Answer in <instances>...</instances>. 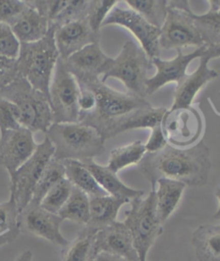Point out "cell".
<instances>
[{
    "mask_svg": "<svg viewBox=\"0 0 220 261\" xmlns=\"http://www.w3.org/2000/svg\"><path fill=\"white\" fill-rule=\"evenodd\" d=\"M138 166L153 189L160 178L177 180L186 186H204L212 168L211 149L203 141L183 148L168 143L157 153H146Z\"/></svg>",
    "mask_w": 220,
    "mask_h": 261,
    "instance_id": "1",
    "label": "cell"
},
{
    "mask_svg": "<svg viewBox=\"0 0 220 261\" xmlns=\"http://www.w3.org/2000/svg\"><path fill=\"white\" fill-rule=\"evenodd\" d=\"M76 82L78 85L93 90L96 97L95 110L89 114L79 115L78 123L96 128L102 137L116 120L136 110L152 106L144 98L132 94L116 92L111 87L106 86L100 77L86 79Z\"/></svg>",
    "mask_w": 220,
    "mask_h": 261,
    "instance_id": "2",
    "label": "cell"
},
{
    "mask_svg": "<svg viewBox=\"0 0 220 261\" xmlns=\"http://www.w3.org/2000/svg\"><path fill=\"white\" fill-rule=\"evenodd\" d=\"M55 148L57 160L93 159L104 153L105 140L92 126L71 123L53 124L45 134Z\"/></svg>",
    "mask_w": 220,
    "mask_h": 261,
    "instance_id": "3",
    "label": "cell"
},
{
    "mask_svg": "<svg viewBox=\"0 0 220 261\" xmlns=\"http://www.w3.org/2000/svg\"><path fill=\"white\" fill-rule=\"evenodd\" d=\"M55 27L49 26L47 34L40 41L21 43L16 58L17 72L34 88L48 97L49 84L59 58L55 43Z\"/></svg>",
    "mask_w": 220,
    "mask_h": 261,
    "instance_id": "4",
    "label": "cell"
},
{
    "mask_svg": "<svg viewBox=\"0 0 220 261\" xmlns=\"http://www.w3.org/2000/svg\"><path fill=\"white\" fill-rule=\"evenodd\" d=\"M0 96L11 101L19 112V125L31 132L46 134L54 124L53 113L46 95L34 88L27 80L18 75L0 90Z\"/></svg>",
    "mask_w": 220,
    "mask_h": 261,
    "instance_id": "5",
    "label": "cell"
},
{
    "mask_svg": "<svg viewBox=\"0 0 220 261\" xmlns=\"http://www.w3.org/2000/svg\"><path fill=\"white\" fill-rule=\"evenodd\" d=\"M124 224L131 232L140 261H146L149 249L162 234L163 228L156 214V193L152 189L144 197L132 199Z\"/></svg>",
    "mask_w": 220,
    "mask_h": 261,
    "instance_id": "6",
    "label": "cell"
},
{
    "mask_svg": "<svg viewBox=\"0 0 220 261\" xmlns=\"http://www.w3.org/2000/svg\"><path fill=\"white\" fill-rule=\"evenodd\" d=\"M151 59L133 41H127L121 53L106 68L100 79L103 83L108 79H117L122 81L130 94L145 98L146 81L148 79V70L151 67Z\"/></svg>",
    "mask_w": 220,
    "mask_h": 261,
    "instance_id": "7",
    "label": "cell"
},
{
    "mask_svg": "<svg viewBox=\"0 0 220 261\" xmlns=\"http://www.w3.org/2000/svg\"><path fill=\"white\" fill-rule=\"evenodd\" d=\"M189 2H168L164 23L160 28L159 47L182 51L186 46H205L191 16Z\"/></svg>",
    "mask_w": 220,
    "mask_h": 261,
    "instance_id": "8",
    "label": "cell"
},
{
    "mask_svg": "<svg viewBox=\"0 0 220 261\" xmlns=\"http://www.w3.org/2000/svg\"><path fill=\"white\" fill-rule=\"evenodd\" d=\"M55 148L48 138L38 144L36 152L10 176V196L15 200L19 212L32 201L34 190L48 163L54 157Z\"/></svg>",
    "mask_w": 220,
    "mask_h": 261,
    "instance_id": "9",
    "label": "cell"
},
{
    "mask_svg": "<svg viewBox=\"0 0 220 261\" xmlns=\"http://www.w3.org/2000/svg\"><path fill=\"white\" fill-rule=\"evenodd\" d=\"M79 86L68 71L64 60L58 58L49 84L48 100L55 124L78 123Z\"/></svg>",
    "mask_w": 220,
    "mask_h": 261,
    "instance_id": "10",
    "label": "cell"
},
{
    "mask_svg": "<svg viewBox=\"0 0 220 261\" xmlns=\"http://www.w3.org/2000/svg\"><path fill=\"white\" fill-rule=\"evenodd\" d=\"M162 132L170 145L189 147L195 145L203 132V118L193 106L167 110L161 120Z\"/></svg>",
    "mask_w": 220,
    "mask_h": 261,
    "instance_id": "11",
    "label": "cell"
},
{
    "mask_svg": "<svg viewBox=\"0 0 220 261\" xmlns=\"http://www.w3.org/2000/svg\"><path fill=\"white\" fill-rule=\"evenodd\" d=\"M63 222L64 219L58 214L48 212L33 200L19 212L17 218V225L21 232L43 238L54 245L65 247L69 241L61 231Z\"/></svg>",
    "mask_w": 220,
    "mask_h": 261,
    "instance_id": "12",
    "label": "cell"
},
{
    "mask_svg": "<svg viewBox=\"0 0 220 261\" xmlns=\"http://www.w3.org/2000/svg\"><path fill=\"white\" fill-rule=\"evenodd\" d=\"M108 25H118L129 29L141 43L142 49L149 59L159 57L160 29L149 24L133 10L115 7L104 19L102 27Z\"/></svg>",
    "mask_w": 220,
    "mask_h": 261,
    "instance_id": "13",
    "label": "cell"
},
{
    "mask_svg": "<svg viewBox=\"0 0 220 261\" xmlns=\"http://www.w3.org/2000/svg\"><path fill=\"white\" fill-rule=\"evenodd\" d=\"M34 134L24 127L0 133V166L11 176L36 152Z\"/></svg>",
    "mask_w": 220,
    "mask_h": 261,
    "instance_id": "14",
    "label": "cell"
},
{
    "mask_svg": "<svg viewBox=\"0 0 220 261\" xmlns=\"http://www.w3.org/2000/svg\"><path fill=\"white\" fill-rule=\"evenodd\" d=\"M107 254L126 261H140L131 232L124 222H114L99 230L95 236L93 258L99 254Z\"/></svg>",
    "mask_w": 220,
    "mask_h": 261,
    "instance_id": "15",
    "label": "cell"
},
{
    "mask_svg": "<svg viewBox=\"0 0 220 261\" xmlns=\"http://www.w3.org/2000/svg\"><path fill=\"white\" fill-rule=\"evenodd\" d=\"M206 45L196 48V51L183 54L177 51V56L171 60H163L159 57L152 59V64L156 67L157 72L153 77H148L146 81V96L155 94L164 85L169 83H178L187 74V68L193 60L201 58L205 51Z\"/></svg>",
    "mask_w": 220,
    "mask_h": 261,
    "instance_id": "16",
    "label": "cell"
},
{
    "mask_svg": "<svg viewBox=\"0 0 220 261\" xmlns=\"http://www.w3.org/2000/svg\"><path fill=\"white\" fill-rule=\"evenodd\" d=\"M54 38L59 58L66 60L85 46L99 43L101 35L95 34L84 18L56 28Z\"/></svg>",
    "mask_w": 220,
    "mask_h": 261,
    "instance_id": "17",
    "label": "cell"
},
{
    "mask_svg": "<svg viewBox=\"0 0 220 261\" xmlns=\"http://www.w3.org/2000/svg\"><path fill=\"white\" fill-rule=\"evenodd\" d=\"M112 59L103 53L99 43H93L74 53L64 60V63L68 71L75 77L76 81H81L100 77L112 63Z\"/></svg>",
    "mask_w": 220,
    "mask_h": 261,
    "instance_id": "18",
    "label": "cell"
},
{
    "mask_svg": "<svg viewBox=\"0 0 220 261\" xmlns=\"http://www.w3.org/2000/svg\"><path fill=\"white\" fill-rule=\"evenodd\" d=\"M209 60L207 58H200V65L191 74H186L177 83L174 93V101L172 109L186 108L193 105L198 93L206 84L218 77V72L208 67Z\"/></svg>",
    "mask_w": 220,
    "mask_h": 261,
    "instance_id": "19",
    "label": "cell"
},
{
    "mask_svg": "<svg viewBox=\"0 0 220 261\" xmlns=\"http://www.w3.org/2000/svg\"><path fill=\"white\" fill-rule=\"evenodd\" d=\"M19 43H34L43 39L49 29L47 19L31 6L9 24Z\"/></svg>",
    "mask_w": 220,
    "mask_h": 261,
    "instance_id": "20",
    "label": "cell"
},
{
    "mask_svg": "<svg viewBox=\"0 0 220 261\" xmlns=\"http://www.w3.org/2000/svg\"><path fill=\"white\" fill-rule=\"evenodd\" d=\"M167 110L168 109L166 108H153L152 106L136 110V111L116 120V122L106 130L103 138L104 140L111 139L119 134L132 129H153L154 127L161 124V120L167 112Z\"/></svg>",
    "mask_w": 220,
    "mask_h": 261,
    "instance_id": "21",
    "label": "cell"
},
{
    "mask_svg": "<svg viewBox=\"0 0 220 261\" xmlns=\"http://www.w3.org/2000/svg\"><path fill=\"white\" fill-rule=\"evenodd\" d=\"M89 199L91 217L85 227L94 232H98L99 230L116 222L119 210L124 204L130 202V200L109 195Z\"/></svg>",
    "mask_w": 220,
    "mask_h": 261,
    "instance_id": "22",
    "label": "cell"
},
{
    "mask_svg": "<svg viewBox=\"0 0 220 261\" xmlns=\"http://www.w3.org/2000/svg\"><path fill=\"white\" fill-rule=\"evenodd\" d=\"M82 163L89 170V172L92 173L99 186L107 195L117 198H124L130 200V201L134 198L144 196L143 190H138L128 187L118 178L116 173L108 170L106 166L98 165L94 162V159H85L82 160Z\"/></svg>",
    "mask_w": 220,
    "mask_h": 261,
    "instance_id": "23",
    "label": "cell"
},
{
    "mask_svg": "<svg viewBox=\"0 0 220 261\" xmlns=\"http://www.w3.org/2000/svg\"><path fill=\"white\" fill-rule=\"evenodd\" d=\"M156 193V214L159 222L163 225L173 214L181 202L186 185L177 180L160 178L157 180Z\"/></svg>",
    "mask_w": 220,
    "mask_h": 261,
    "instance_id": "24",
    "label": "cell"
},
{
    "mask_svg": "<svg viewBox=\"0 0 220 261\" xmlns=\"http://www.w3.org/2000/svg\"><path fill=\"white\" fill-rule=\"evenodd\" d=\"M198 261H220V225H202L193 233Z\"/></svg>",
    "mask_w": 220,
    "mask_h": 261,
    "instance_id": "25",
    "label": "cell"
},
{
    "mask_svg": "<svg viewBox=\"0 0 220 261\" xmlns=\"http://www.w3.org/2000/svg\"><path fill=\"white\" fill-rule=\"evenodd\" d=\"M65 167L66 178L74 187L81 189L89 198L102 197L107 194L99 186L89 170L79 160H61Z\"/></svg>",
    "mask_w": 220,
    "mask_h": 261,
    "instance_id": "26",
    "label": "cell"
},
{
    "mask_svg": "<svg viewBox=\"0 0 220 261\" xmlns=\"http://www.w3.org/2000/svg\"><path fill=\"white\" fill-rule=\"evenodd\" d=\"M211 9L204 14L191 12L195 24L206 46L220 44V2L211 0Z\"/></svg>",
    "mask_w": 220,
    "mask_h": 261,
    "instance_id": "27",
    "label": "cell"
},
{
    "mask_svg": "<svg viewBox=\"0 0 220 261\" xmlns=\"http://www.w3.org/2000/svg\"><path fill=\"white\" fill-rule=\"evenodd\" d=\"M89 197L73 186V189L70 195L68 201L58 212V216L64 220L68 219L78 225L86 226L91 217V210H89Z\"/></svg>",
    "mask_w": 220,
    "mask_h": 261,
    "instance_id": "28",
    "label": "cell"
},
{
    "mask_svg": "<svg viewBox=\"0 0 220 261\" xmlns=\"http://www.w3.org/2000/svg\"><path fill=\"white\" fill-rule=\"evenodd\" d=\"M145 154L144 143L142 141H134L125 146L114 148L108 156L106 167L112 172L117 173L129 166L139 165Z\"/></svg>",
    "mask_w": 220,
    "mask_h": 261,
    "instance_id": "29",
    "label": "cell"
},
{
    "mask_svg": "<svg viewBox=\"0 0 220 261\" xmlns=\"http://www.w3.org/2000/svg\"><path fill=\"white\" fill-rule=\"evenodd\" d=\"M97 232L84 227L77 237L63 247V261H89L93 258L94 240Z\"/></svg>",
    "mask_w": 220,
    "mask_h": 261,
    "instance_id": "30",
    "label": "cell"
},
{
    "mask_svg": "<svg viewBox=\"0 0 220 261\" xmlns=\"http://www.w3.org/2000/svg\"><path fill=\"white\" fill-rule=\"evenodd\" d=\"M125 3L149 24L159 29L163 25L168 12L166 0H125Z\"/></svg>",
    "mask_w": 220,
    "mask_h": 261,
    "instance_id": "31",
    "label": "cell"
},
{
    "mask_svg": "<svg viewBox=\"0 0 220 261\" xmlns=\"http://www.w3.org/2000/svg\"><path fill=\"white\" fill-rule=\"evenodd\" d=\"M66 177L65 167L61 160L52 158L48 163L45 170L43 171L41 177H40L38 184L35 187L33 201L40 203L42 201L44 196L52 187H54L58 182H61L63 178Z\"/></svg>",
    "mask_w": 220,
    "mask_h": 261,
    "instance_id": "32",
    "label": "cell"
},
{
    "mask_svg": "<svg viewBox=\"0 0 220 261\" xmlns=\"http://www.w3.org/2000/svg\"><path fill=\"white\" fill-rule=\"evenodd\" d=\"M72 189L73 185L65 177L48 190L47 194L42 199V201L40 202V205L44 210L48 211V212L58 214L59 211L62 210V207L68 201Z\"/></svg>",
    "mask_w": 220,
    "mask_h": 261,
    "instance_id": "33",
    "label": "cell"
},
{
    "mask_svg": "<svg viewBox=\"0 0 220 261\" xmlns=\"http://www.w3.org/2000/svg\"><path fill=\"white\" fill-rule=\"evenodd\" d=\"M117 0H92L88 2L86 19L89 27L97 35H101V28L108 13L116 7Z\"/></svg>",
    "mask_w": 220,
    "mask_h": 261,
    "instance_id": "34",
    "label": "cell"
},
{
    "mask_svg": "<svg viewBox=\"0 0 220 261\" xmlns=\"http://www.w3.org/2000/svg\"><path fill=\"white\" fill-rule=\"evenodd\" d=\"M87 7V0H68V5L64 9V11L49 26L58 28L65 24L86 18Z\"/></svg>",
    "mask_w": 220,
    "mask_h": 261,
    "instance_id": "35",
    "label": "cell"
},
{
    "mask_svg": "<svg viewBox=\"0 0 220 261\" xmlns=\"http://www.w3.org/2000/svg\"><path fill=\"white\" fill-rule=\"evenodd\" d=\"M18 214L19 211L12 196L7 202L0 204V237L18 228Z\"/></svg>",
    "mask_w": 220,
    "mask_h": 261,
    "instance_id": "36",
    "label": "cell"
},
{
    "mask_svg": "<svg viewBox=\"0 0 220 261\" xmlns=\"http://www.w3.org/2000/svg\"><path fill=\"white\" fill-rule=\"evenodd\" d=\"M21 43L8 24L0 23V56L16 59L19 54Z\"/></svg>",
    "mask_w": 220,
    "mask_h": 261,
    "instance_id": "37",
    "label": "cell"
},
{
    "mask_svg": "<svg viewBox=\"0 0 220 261\" xmlns=\"http://www.w3.org/2000/svg\"><path fill=\"white\" fill-rule=\"evenodd\" d=\"M28 6L34 8L42 16H44L49 25L59 16L68 5V0H34L26 2Z\"/></svg>",
    "mask_w": 220,
    "mask_h": 261,
    "instance_id": "38",
    "label": "cell"
},
{
    "mask_svg": "<svg viewBox=\"0 0 220 261\" xmlns=\"http://www.w3.org/2000/svg\"><path fill=\"white\" fill-rule=\"evenodd\" d=\"M21 127L17 108L9 100L0 96V133Z\"/></svg>",
    "mask_w": 220,
    "mask_h": 261,
    "instance_id": "39",
    "label": "cell"
},
{
    "mask_svg": "<svg viewBox=\"0 0 220 261\" xmlns=\"http://www.w3.org/2000/svg\"><path fill=\"white\" fill-rule=\"evenodd\" d=\"M26 8V2H19V0H0V23L9 25Z\"/></svg>",
    "mask_w": 220,
    "mask_h": 261,
    "instance_id": "40",
    "label": "cell"
},
{
    "mask_svg": "<svg viewBox=\"0 0 220 261\" xmlns=\"http://www.w3.org/2000/svg\"><path fill=\"white\" fill-rule=\"evenodd\" d=\"M17 76L16 59L0 56V90L11 84Z\"/></svg>",
    "mask_w": 220,
    "mask_h": 261,
    "instance_id": "41",
    "label": "cell"
},
{
    "mask_svg": "<svg viewBox=\"0 0 220 261\" xmlns=\"http://www.w3.org/2000/svg\"><path fill=\"white\" fill-rule=\"evenodd\" d=\"M168 144L164 134L161 129V126H156L152 129V133L149 135L147 142L144 144L146 153H157L159 150L164 148Z\"/></svg>",
    "mask_w": 220,
    "mask_h": 261,
    "instance_id": "42",
    "label": "cell"
},
{
    "mask_svg": "<svg viewBox=\"0 0 220 261\" xmlns=\"http://www.w3.org/2000/svg\"><path fill=\"white\" fill-rule=\"evenodd\" d=\"M19 233H21V231H19V228H17V229L12 230V231L6 233L5 236L0 237V247L6 245V244H9V243H12L13 241H15L17 239Z\"/></svg>",
    "mask_w": 220,
    "mask_h": 261,
    "instance_id": "43",
    "label": "cell"
},
{
    "mask_svg": "<svg viewBox=\"0 0 220 261\" xmlns=\"http://www.w3.org/2000/svg\"><path fill=\"white\" fill-rule=\"evenodd\" d=\"M89 261H126L123 258H119L116 256H112V255H107V254H99L97 256H95L94 258H92Z\"/></svg>",
    "mask_w": 220,
    "mask_h": 261,
    "instance_id": "44",
    "label": "cell"
},
{
    "mask_svg": "<svg viewBox=\"0 0 220 261\" xmlns=\"http://www.w3.org/2000/svg\"><path fill=\"white\" fill-rule=\"evenodd\" d=\"M32 260H33V253L31 250H26V252L19 255L15 261H32Z\"/></svg>",
    "mask_w": 220,
    "mask_h": 261,
    "instance_id": "45",
    "label": "cell"
},
{
    "mask_svg": "<svg viewBox=\"0 0 220 261\" xmlns=\"http://www.w3.org/2000/svg\"><path fill=\"white\" fill-rule=\"evenodd\" d=\"M215 196H216V198L218 199L219 205H218V210H217V212L215 213L214 217H215L216 219H220V187H217V188L215 189Z\"/></svg>",
    "mask_w": 220,
    "mask_h": 261,
    "instance_id": "46",
    "label": "cell"
}]
</instances>
